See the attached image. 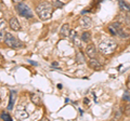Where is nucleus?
<instances>
[{"label": "nucleus", "instance_id": "obj_1", "mask_svg": "<svg viewBox=\"0 0 130 121\" xmlns=\"http://www.w3.org/2000/svg\"><path fill=\"white\" fill-rule=\"evenodd\" d=\"M52 11H53L52 5L49 2H42L40 5H38L37 8H36V13H37L39 18L42 19V21H46V19L51 17Z\"/></svg>", "mask_w": 130, "mask_h": 121}, {"label": "nucleus", "instance_id": "obj_2", "mask_svg": "<svg viewBox=\"0 0 130 121\" xmlns=\"http://www.w3.org/2000/svg\"><path fill=\"white\" fill-rule=\"evenodd\" d=\"M117 48V43L114 40H105L99 44V50L104 55H111L115 52Z\"/></svg>", "mask_w": 130, "mask_h": 121}, {"label": "nucleus", "instance_id": "obj_3", "mask_svg": "<svg viewBox=\"0 0 130 121\" xmlns=\"http://www.w3.org/2000/svg\"><path fill=\"white\" fill-rule=\"evenodd\" d=\"M16 11H18V13L21 15V16H24L26 18H31L32 17V13H31L30 9L22 2L18 3V6H16Z\"/></svg>", "mask_w": 130, "mask_h": 121}, {"label": "nucleus", "instance_id": "obj_4", "mask_svg": "<svg viewBox=\"0 0 130 121\" xmlns=\"http://www.w3.org/2000/svg\"><path fill=\"white\" fill-rule=\"evenodd\" d=\"M5 42L9 46L10 48H13V49H16V48H21L22 47V42L18 40L15 37H13L11 34L7 33L6 37H5Z\"/></svg>", "mask_w": 130, "mask_h": 121}, {"label": "nucleus", "instance_id": "obj_5", "mask_svg": "<svg viewBox=\"0 0 130 121\" xmlns=\"http://www.w3.org/2000/svg\"><path fill=\"white\" fill-rule=\"evenodd\" d=\"M108 31L111 33V35L115 36V35H118L123 31V27H121V24L118 22H114L112 23L111 25L108 26Z\"/></svg>", "mask_w": 130, "mask_h": 121}, {"label": "nucleus", "instance_id": "obj_6", "mask_svg": "<svg viewBox=\"0 0 130 121\" xmlns=\"http://www.w3.org/2000/svg\"><path fill=\"white\" fill-rule=\"evenodd\" d=\"M15 116L18 119H26L28 118V112L26 111L25 109V106H23V105H19L18 108H16V111H15Z\"/></svg>", "mask_w": 130, "mask_h": 121}, {"label": "nucleus", "instance_id": "obj_7", "mask_svg": "<svg viewBox=\"0 0 130 121\" xmlns=\"http://www.w3.org/2000/svg\"><path fill=\"white\" fill-rule=\"evenodd\" d=\"M79 24H80V26L83 28H89L91 26L92 21H91V18L89 16H81L80 19H79Z\"/></svg>", "mask_w": 130, "mask_h": 121}, {"label": "nucleus", "instance_id": "obj_8", "mask_svg": "<svg viewBox=\"0 0 130 121\" xmlns=\"http://www.w3.org/2000/svg\"><path fill=\"white\" fill-rule=\"evenodd\" d=\"M71 35V29H70V26L68 24H64V25L61 27V30H60V36L62 38H66Z\"/></svg>", "mask_w": 130, "mask_h": 121}, {"label": "nucleus", "instance_id": "obj_9", "mask_svg": "<svg viewBox=\"0 0 130 121\" xmlns=\"http://www.w3.org/2000/svg\"><path fill=\"white\" fill-rule=\"evenodd\" d=\"M86 54H87L90 58L95 57L96 51H95V47L93 46V44H89V46L87 47V49H86Z\"/></svg>", "mask_w": 130, "mask_h": 121}, {"label": "nucleus", "instance_id": "obj_10", "mask_svg": "<svg viewBox=\"0 0 130 121\" xmlns=\"http://www.w3.org/2000/svg\"><path fill=\"white\" fill-rule=\"evenodd\" d=\"M9 25L13 30H20L21 29V26H20V23L18 21L16 17H11L9 21Z\"/></svg>", "mask_w": 130, "mask_h": 121}, {"label": "nucleus", "instance_id": "obj_11", "mask_svg": "<svg viewBox=\"0 0 130 121\" xmlns=\"http://www.w3.org/2000/svg\"><path fill=\"white\" fill-rule=\"evenodd\" d=\"M118 5H119V8L123 11H126V12H130V5L126 3L124 0H118Z\"/></svg>", "mask_w": 130, "mask_h": 121}, {"label": "nucleus", "instance_id": "obj_12", "mask_svg": "<svg viewBox=\"0 0 130 121\" xmlns=\"http://www.w3.org/2000/svg\"><path fill=\"white\" fill-rule=\"evenodd\" d=\"M89 64H90V66H91L92 68H94V69H101V68H102L101 64L98 62L96 59H94V57L90 58V61H89Z\"/></svg>", "mask_w": 130, "mask_h": 121}, {"label": "nucleus", "instance_id": "obj_13", "mask_svg": "<svg viewBox=\"0 0 130 121\" xmlns=\"http://www.w3.org/2000/svg\"><path fill=\"white\" fill-rule=\"evenodd\" d=\"M30 99L35 105H39L40 103H41V99H40L38 94H31L30 95Z\"/></svg>", "mask_w": 130, "mask_h": 121}, {"label": "nucleus", "instance_id": "obj_14", "mask_svg": "<svg viewBox=\"0 0 130 121\" xmlns=\"http://www.w3.org/2000/svg\"><path fill=\"white\" fill-rule=\"evenodd\" d=\"M81 40H83L84 42H90L91 40V35L90 33H88V31H86V33H83V35H81Z\"/></svg>", "mask_w": 130, "mask_h": 121}, {"label": "nucleus", "instance_id": "obj_15", "mask_svg": "<svg viewBox=\"0 0 130 121\" xmlns=\"http://www.w3.org/2000/svg\"><path fill=\"white\" fill-rule=\"evenodd\" d=\"M14 99H15V92L12 91L11 92V97H10V103L8 105V109H12L13 108V103H14Z\"/></svg>", "mask_w": 130, "mask_h": 121}, {"label": "nucleus", "instance_id": "obj_16", "mask_svg": "<svg viewBox=\"0 0 130 121\" xmlns=\"http://www.w3.org/2000/svg\"><path fill=\"white\" fill-rule=\"evenodd\" d=\"M76 59H77V63H78V64H81V63L85 62L84 55H83V53H81V52H77V54H76Z\"/></svg>", "mask_w": 130, "mask_h": 121}, {"label": "nucleus", "instance_id": "obj_17", "mask_svg": "<svg viewBox=\"0 0 130 121\" xmlns=\"http://www.w3.org/2000/svg\"><path fill=\"white\" fill-rule=\"evenodd\" d=\"M52 6L55 7V8H62L64 6V3L59 1V0H52Z\"/></svg>", "mask_w": 130, "mask_h": 121}, {"label": "nucleus", "instance_id": "obj_18", "mask_svg": "<svg viewBox=\"0 0 130 121\" xmlns=\"http://www.w3.org/2000/svg\"><path fill=\"white\" fill-rule=\"evenodd\" d=\"M1 120H8V121H11L12 119H11V117L8 115V114H6V112H1Z\"/></svg>", "mask_w": 130, "mask_h": 121}, {"label": "nucleus", "instance_id": "obj_19", "mask_svg": "<svg viewBox=\"0 0 130 121\" xmlns=\"http://www.w3.org/2000/svg\"><path fill=\"white\" fill-rule=\"evenodd\" d=\"M73 41H74V42H75V44H76V46H77V47H78V48H80V47H81L80 40H79V38H77V37H76V36H75V37H74V38H73Z\"/></svg>", "mask_w": 130, "mask_h": 121}, {"label": "nucleus", "instance_id": "obj_20", "mask_svg": "<svg viewBox=\"0 0 130 121\" xmlns=\"http://www.w3.org/2000/svg\"><path fill=\"white\" fill-rule=\"evenodd\" d=\"M123 99H124V100H127V102H130V95H129L128 92H126V93H125Z\"/></svg>", "mask_w": 130, "mask_h": 121}, {"label": "nucleus", "instance_id": "obj_21", "mask_svg": "<svg viewBox=\"0 0 130 121\" xmlns=\"http://www.w3.org/2000/svg\"><path fill=\"white\" fill-rule=\"evenodd\" d=\"M126 110H127V111H130V102L128 103L127 106H126ZM129 115H130V112H129Z\"/></svg>", "mask_w": 130, "mask_h": 121}, {"label": "nucleus", "instance_id": "obj_22", "mask_svg": "<svg viewBox=\"0 0 130 121\" xmlns=\"http://www.w3.org/2000/svg\"><path fill=\"white\" fill-rule=\"evenodd\" d=\"M22 1H23V0H12V2H14V3H20Z\"/></svg>", "mask_w": 130, "mask_h": 121}, {"label": "nucleus", "instance_id": "obj_23", "mask_svg": "<svg viewBox=\"0 0 130 121\" xmlns=\"http://www.w3.org/2000/svg\"><path fill=\"white\" fill-rule=\"evenodd\" d=\"M28 62H29L31 65H37V63H36V62H32V61H28Z\"/></svg>", "mask_w": 130, "mask_h": 121}, {"label": "nucleus", "instance_id": "obj_24", "mask_svg": "<svg viewBox=\"0 0 130 121\" xmlns=\"http://www.w3.org/2000/svg\"><path fill=\"white\" fill-rule=\"evenodd\" d=\"M52 65H53V66H58V63L54 62V63H52Z\"/></svg>", "mask_w": 130, "mask_h": 121}, {"label": "nucleus", "instance_id": "obj_25", "mask_svg": "<svg viewBox=\"0 0 130 121\" xmlns=\"http://www.w3.org/2000/svg\"><path fill=\"white\" fill-rule=\"evenodd\" d=\"M129 87H130V76H129Z\"/></svg>", "mask_w": 130, "mask_h": 121}]
</instances>
